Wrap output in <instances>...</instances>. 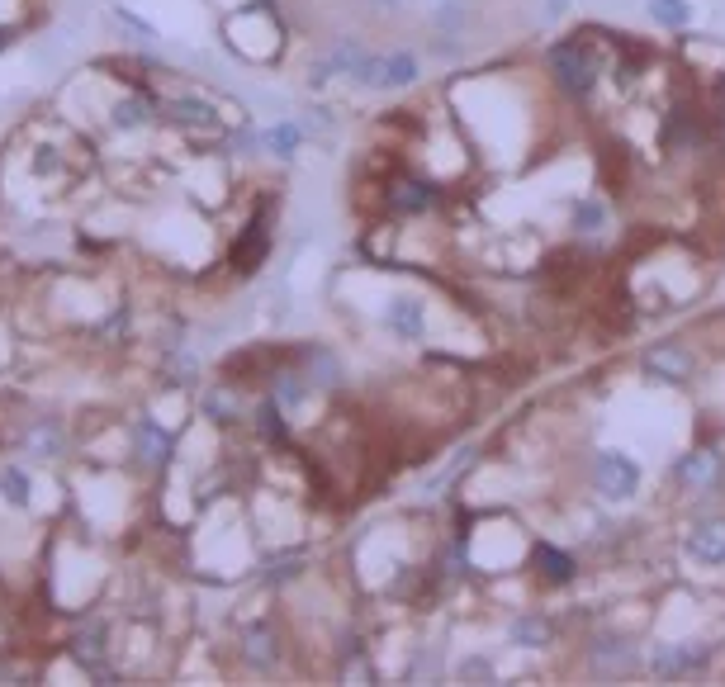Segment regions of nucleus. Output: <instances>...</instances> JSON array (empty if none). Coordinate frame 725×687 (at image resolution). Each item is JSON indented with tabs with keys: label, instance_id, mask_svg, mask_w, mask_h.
Instances as JSON below:
<instances>
[{
	"label": "nucleus",
	"instance_id": "f257e3e1",
	"mask_svg": "<svg viewBox=\"0 0 725 687\" xmlns=\"http://www.w3.org/2000/svg\"><path fill=\"white\" fill-rule=\"evenodd\" d=\"M550 72L560 81V91L579 95V100L593 95V86H598V62L583 53V43H574V38H564V43L550 48Z\"/></svg>",
	"mask_w": 725,
	"mask_h": 687
},
{
	"label": "nucleus",
	"instance_id": "f03ea898",
	"mask_svg": "<svg viewBox=\"0 0 725 687\" xmlns=\"http://www.w3.org/2000/svg\"><path fill=\"white\" fill-rule=\"evenodd\" d=\"M593 484H598V493H607V498L621 503V498H631L640 489V465L621 451H598V460H593Z\"/></svg>",
	"mask_w": 725,
	"mask_h": 687
},
{
	"label": "nucleus",
	"instance_id": "7ed1b4c3",
	"mask_svg": "<svg viewBox=\"0 0 725 687\" xmlns=\"http://www.w3.org/2000/svg\"><path fill=\"white\" fill-rule=\"evenodd\" d=\"M166 124H176L181 133H223V119H218V105L214 100H204V95H176V100H166L162 105Z\"/></svg>",
	"mask_w": 725,
	"mask_h": 687
},
{
	"label": "nucleus",
	"instance_id": "20e7f679",
	"mask_svg": "<svg viewBox=\"0 0 725 687\" xmlns=\"http://www.w3.org/2000/svg\"><path fill=\"white\" fill-rule=\"evenodd\" d=\"M133 455L143 460L147 470H166L171 455H176V436H171V427H162L157 417H138V422H133Z\"/></svg>",
	"mask_w": 725,
	"mask_h": 687
},
{
	"label": "nucleus",
	"instance_id": "39448f33",
	"mask_svg": "<svg viewBox=\"0 0 725 687\" xmlns=\"http://www.w3.org/2000/svg\"><path fill=\"white\" fill-rule=\"evenodd\" d=\"M692 351L683 342H664V346H654V351H645L640 356V370L650 375V380H664V384H683L692 375Z\"/></svg>",
	"mask_w": 725,
	"mask_h": 687
},
{
	"label": "nucleus",
	"instance_id": "423d86ee",
	"mask_svg": "<svg viewBox=\"0 0 725 687\" xmlns=\"http://www.w3.org/2000/svg\"><path fill=\"white\" fill-rule=\"evenodd\" d=\"M711 659L707 645H654L650 669L654 678H683V673H697Z\"/></svg>",
	"mask_w": 725,
	"mask_h": 687
},
{
	"label": "nucleus",
	"instance_id": "0eeeda50",
	"mask_svg": "<svg viewBox=\"0 0 725 687\" xmlns=\"http://www.w3.org/2000/svg\"><path fill=\"white\" fill-rule=\"evenodd\" d=\"M721 455L716 451H688L673 460V484H683V489H711V484H721Z\"/></svg>",
	"mask_w": 725,
	"mask_h": 687
},
{
	"label": "nucleus",
	"instance_id": "6e6552de",
	"mask_svg": "<svg viewBox=\"0 0 725 687\" xmlns=\"http://www.w3.org/2000/svg\"><path fill=\"white\" fill-rule=\"evenodd\" d=\"M0 503L29 512L34 507V470L29 460H0Z\"/></svg>",
	"mask_w": 725,
	"mask_h": 687
},
{
	"label": "nucleus",
	"instance_id": "1a4fd4ad",
	"mask_svg": "<svg viewBox=\"0 0 725 687\" xmlns=\"http://www.w3.org/2000/svg\"><path fill=\"white\" fill-rule=\"evenodd\" d=\"M688 555L702 564H725V517H707L688 531Z\"/></svg>",
	"mask_w": 725,
	"mask_h": 687
},
{
	"label": "nucleus",
	"instance_id": "9d476101",
	"mask_svg": "<svg viewBox=\"0 0 725 687\" xmlns=\"http://www.w3.org/2000/svg\"><path fill=\"white\" fill-rule=\"evenodd\" d=\"M242 654H247V664L256 673H271L280 664V635L271 626H252V631L242 635Z\"/></svg>",
	"mask_w": 725,
	"mask_h": 687
},
{
	"label": "nucleus",
	"instance_id": "9b49d317",
	"mask_svg": "<svg viewBox=\"0 0 725 687\" xmlns=\"http://www.w3.org/2000/svg\"><path fill=\"white\" fill-rule=\"evenodd\" d=\"M389 327L399 332L403 342H422V332H427V313H422V304L417 299H408V294H399L394 304H389Z\"/></svg>",
	"mask_w": 725,
	"mask_h": 687
},
{
	"label": "nucleus",
	"instance_id": "f8f14e48",
	"mask_svg": "<svg viewBox=\"0 0 725 687\" xmlns=\"http://www.w3.org/2000/svg\"><path fill=\"white\" fill-rule=\"evenodd\" d=\"M365 53H370V48L356 43V38H337V43L327 48V57L318 62V76H356V67H361Z\"/></svg>",
	"mask_w": 725,
	"mask_h": 687
},
{
	"label": "nucleus",
	"instance_id": "ddd939ff",
	"mask_svg": "<svg viewBox=\"0 0 725 687\" xmlns=\"http://www.w3.org/2000/svg\"><path fill=\"white\" fill-rule=\"evenodd\" d=\"M593 664H598L602 673L635 669V645H626V640H617V635H602V640H593Z\"/></svg>",
	"mask_w": 725,
	"mask_h": 687
},
{
	"label": "nucleus",
	"instance_id": "4468645a",
	"mask_svg": "<svg viewBox=\"0 0 725 687\" xmlns=\"http://www.w3.org/2000/svg\"><path fill=\"white\" fill-rule=\"evenodd\" d=\"M432 185L422 181H394V190H389V204L399 209V214H422V209H432Z\"/></svg>",
	"mask_w": 725,
	"mask_h": 687
},
{
	"label": "nucleus",
	"instance_id": "2eb2a0df",
	"mask_svg": "<svg viewBox=\"0 0 725 687\" xmlns=\"http://www.w3.org/2000/svg\"><path fill=\"white\" fill-rule=\"evenodd\" d=\"M536 564H541V574L550 583H569L574 574H579L574 555H569V550H555V545H536Z\"/></svg>",
	"mask_w": 725,
	"mask_h": 687
},
{
	"label": "nucleus",
	"instance_id": "dca6fc26",
	"mask_svg": "<svg viewBox=\"0 0 725 687\" xmlns=\"http://www.w3.org/2000/svg\"><path fill=\"white\" fill-rule=\"evenodd\" d=\"M413 81H417V57L413 53H389L384 57L380 91H403V86H413Z\"/></svg>",
	"mask_w": 725,
	"mask_h": 687
},
{
	"label": "nucleus",
	"instance_id": "f3484780",
	"mask_svg": "<svg viewBox=\"0 0 725 687\" xmlns=\"http://www.w3.org/2000/svg\"><path fill=\"white\" fill-rule=\"evenodd\" d=\"M304 370H309L313 384H337L342 380V365H337V356H332L327 346H304Z\"/></svg>",
	"mask_w": 725,
	"mask_h": 687
},
{
	"label": "nucleus",
	"instance_id": "a211bd4d",
	"mask_svg": "<svg viewBox=\"0 0 725 687\" xmlns=\"http://www.w3.org/2000/svg\"><path fill=\"white\" fill-rule=\"evenodd\" d=\"M508 635H512V645L541 650L545 640H550V621H545V616H517V621L508 626Z\"/></svg>",
	"mask_w": 725,
	"mask_h": 687
},
{
	"label": "nucleus",
	"instance_id": "6ab92c4d",
	"mask_svg": "<svg viewBox=\"0 0 725 687\" xmlns=\"http://www.w3.org/2000/svg\"><path fill=\"white\" fill-rule=\"evenodd\" d=\"M261 143L271 147L275 157H294V152L304 147V128L299 124H275L271 133H261Z\"/></svg>",
	"mask_w": 725,
	"mask_h": 687
},
{
	"label": "nucleus",
	"instance_id": "aec40b11",
	"mask_svg": "<svg viewBox=\"0 0 725 687\" xmlns=\"http://www.w3.org/2000/svg\"><path fill=\"white\" fill-rule=\"evenodd\" d=\"M650 15H654V24H664V29H683L692 19V5L688 0H650Z\"/></svg>",
	"mask_w": 725,
	"mask_h": 687
},
{
	"label": "nucleus",
	"instance_id": "412c9836",
	"mask_svg": "<svg viewBox=\"0 0 725 687\" xmlns=\"http://www.w3.org/2000/svg\"><path fill=\"white\" fill-rule=\"evenodd\" d=\"M574 228H579V233L607 228V204H602V199H579V204H574Z\"/></svg>",
	"mask_w": 725,
	"mask_h": 687
},
{
	"label": "nucleus",
	"instance_id": "4be33fe9",
	"mask_svg": "<svg viewBox=\"0 0 725 687\" xmlns=\"http://www.w3.org/2000/svg\"><path fill=\"white\" fill-rule=\"evenodd\" d=\"M204 417H209V422H233L237 417V394L233 389H214V394L204 398Z\"/></svg>",
	"mask_w": 725,
	"mask_h": 687
},
{
	"label": "nucleus",
	"instance_id": "5701e85b",
	"mask_svg": "<svg viewBox=\"0 0 725 687\" xmlns=\"http://www.w3.org/2000/svg\"><path fill=\"white\" fill-rule=\"evenodd\" d=\"M114 19H124L128 29H133V34H143V43H147V38H157V29H152L147 19H138L133 10H124V5H114Z\"/></svg>",
	"mask_w": 725,
	"mask_h": 687
},
{
	"label": "nucleus",
	"instance_id": "b1692460",
	"mask_svg": "<svg viewBox=\"0 0 725 687\" xmlns=\"http://www.w3.org/2000/svg\"><path fill=\"white\" fill-rule=\"evenodd\" d=\"M460 678H484V683H489V678H493V664L474 654V659H465V664H460Z\"/></svg>",
	"mask_w": 725,
	"mask_h": 687
},
{
	"label": "nucleus",
	"instance_id": "393cba45",
	"mask_svg": "<svg viewBox=\"0 0 725 687\" xmlns=\"http://www.w3.org/2000/svg\"><path fill=\"white\" fill-rule=\"evenodd\" d=\"M436 24H441V29L451 24V29H455V24H460V5H455V0H451V5H441V10H436Z\"/></svg>",
	"mask_w": 725,
	"mask_h": 687
},
{
	"label": "nucleus",
	"instance_id": "a878e982",
	"mask_svg": "<svg viewBox=\"0 0 725 687\" xmlns=\"http://www.w3.org/2000/svg\"><path fill=\"white\" fill-rule=\"evenodd\" d=\"M569 10V0H545V15H564Z\"/></svg>",
	"mask_w": 725,
	"mask_h": 687
},
{
	"label": "nucleus",
	"instance_id": "bb28decb",
	"mask_svg": "<svg viewBox=\"0 0 725 687\" xmlns=\"http://www.w3.org/2000/svg\"><path fill=\"white\" fill-rule=\"evenodd\" d=\"M375 5H394V0H375Z\"/></svg>",
	"mask_w": 725,
	"mask_h": 687
}]
</instances>
